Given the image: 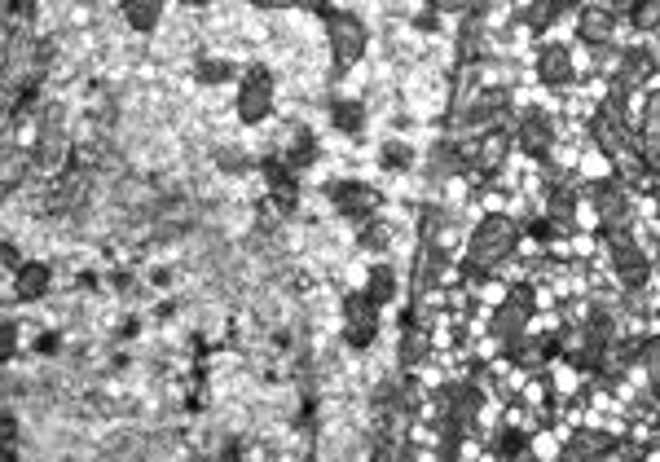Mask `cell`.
I'll use <instances>...</instances> for the list:
<instances>
[{
  "label": "cell",
  "mask_w": 660,
  "mask_h": 462,
  "mask_svg": "<svg viewBox=\"0 0 660 462\" xmlns=\"http://www.w3.org/2000/svg\"><path fill=\"white\" fill-rule=\"evenodd\" d=\"M537 75H542V84L559 88L572 80V53L564 49V44H546L542 58H537Z\"/></svg>",
  "instance_id": "cell-15"
},
{
  "label": "cell",
  "mask_w": 660,
  "mask_h": 462,
  "mask_svg": "<svg viewBox=\"0 0 660 462\" xmlns=\"http://www.w3.org/2000/svg\"><path fill=\"white\" fill-rule=\"evenodd\" d=\"M335 128L357 132L361 128V106L357 102H335Z\"/></svg>",
  "instance_id": "cell-31"
},
{
  "label": "cell",
  "mask_w": 660,
  "mask_h": 462,
  "mask_svg": "<svg viewBox=\"0 0 660 462\" xmlns=\"http://www.w3.org/2000/svg\"><path fill=\"white\" fill-rule=\"evenodd\" d=\"M14 348H18V330L14 322H5V357H14Z\"/></svg>",
  "instance_id": "cell-39"
},
{
  "label": "cell",
  "mask_w": 660,
  "mask_h": 462,
  "mask_svg": "<svg viewBox=\"0 0 660 462\" xmlns=\"http://www.w3.org/2000/svg\"><path fill=\"white\" fill-rule=\"evenodd\" d=\"M515 141H520L524 154L546 159L550 146H555V119H550L542 106H524L520 115H515Z\"/></svg>",
  "instance_id": "cell-6"
},
{
  "label": "cell",
  "mask_w": 660,
  "mask_h": 462,
  "mask_svg": "<svg viewBox=\"0 0 660 462\" xmlns=\"http://www.w3.org/2000/svg\"><path fill=\"white\" fill-rule=\"evenodd\" d=\"M383 163H388V168H405V163H410V150H405L401 141H392V146L383 150Z\"/></svg>",
  "instance_id": "cell-35"
},
{
  "label": "cell",
  "mask_w": 660,
  "mask_h": 462,
  "mask_svg": "<svg viewBox=\"0 0 660 462\" xmlns=\"http://www.w3.org/2000/svg\"><path fill=\"white\" fill-rule=\"evenodd\" d=\"M62 163H66V137H62V124H58V106H49V115H44V128H40L36 146H31V168L58 172Z\"/></svg>",
  "instance_id": "cell-10"
},
{
  "label": "cell",
  "mask_w": 660,
  "mask_h": 462,
  "mask_svg": "<svg viewBox=\"0 0 660 462\" xmlns=\"http://www.w3.org/2000/svg\"><path fill=\"white\" fill-rule=\"evenodd\" d=\"M638 154H643L647 168L660 176V132H647V128H643V137H638Z\"/></svg>",
  "instance_id": "cell-30"
},
{
  "label": "cell",
  "mask_w": 660,
  "mask_h": 462,
  "mask_svg": "<svg viewBox=\"0 0 660 462\" xmlns=\"http://www.w3.org/2000/svg\"><path fill=\"white\" fill-rule=\"evenodd\" d=\"M612 269H616V278H621L625 286H643L647 273H652V264H647V256L634 247L630 238L616 234L612 238Z\"/></svg>",
  "instance_id": "cell-12"
},
{
  "label": "cell",
  "mask_w": 660,
  "mask_h": 462,
  "mask_svg": "<svg viewBox=\"0 0 660 462\" xmlns=\"http://www.w3.org/2000/svg\"><path fill=\"white\" fill-rule=\"evenodd\" d=\"M656 36H660V27H656Z\"/></svg>",
  "instance_id": "cell-44"
},
{
  "label": "cell",
  "mask_w": 660,
  "mask_h": 462,
  "mask_svg": "<svg viewBox=\"0 0 660 462\" xmlns=\"http://www.w3.org/2000/svg\"><path fill=\"white\" fill-rule=\"evenodd\" d=\"M366 295H370L374 304H388L392 295H396V278H392V269H388V264L370 273V291H366Z\"/></svg>",
  "instance_id": "cell-27"
},
{
  "label": "cell",
  "mask_w": 660,
  "mask_h": 462,
  "mask_svg": "<svg viewBox=\"0 0 660 462\" xmlns=\"http://www.w3.org/2000/svg\"><path fill=\"white\" fill-rule=\"evenodd\" d=\"M392 242V229L383 225V220H366V229H361V247L366 251H383Z\"/></svg>",
  "instance_id": "cell-28"
},
{
  "label": "cell",
  "mask_w": 660,
  "mask_h": 462,
  "mask_svg": "<svg viewBox=\"0 0 660 462\" xmlns=\"http://www.w3.org/2000/svg\"><path fill=\"white\" fill-rule=\"evenodd\" d=\"M656 207H660V190H656Z\"/></svg>",
  "instance_id": "cell-43"
},
{
  "label": "cell",
  "mask_w": 660,
  "mask_h": 462,
  "mask_svg": "<svg viewBox=\"0 0 660 462\" xmlns=\"http://www.w3.org/2000/svg\"><path fill=\"white\" fill-rule=\"evenodd\" d=\"M528 317H533V291H528V286H520V291H511V295H506L502 308H498V313H493L489 335H493V339H506V344H511L515 335H524Z\"/></svg>",
  "instance_id": "cell-9"
},
{
  "label": "cell",
  "mask_w": 660,
  "mask_h": 462,
  "mask_svg": "<svg viewBox=\"0 0 660 462\" xmlns=\"http://www.w3.org/2000/svg\"><path fill=\"white\" fill-rule=\"evenodd\" d=\"M326 36H330V58H335L339 71H348V66L361 62V53H366V27H361V18L330 9L326 14Z\"/></svg>",
  "instance_id": "cell-4"
},
{
  "label": "cell",
  "mask_w": 660,
  "mask_h": 462,
  "mask_svg": "<svg viewBox=\"0 0 660 462\" xmlns=\"http://www.w3.org/2000/svg\"><path fill=\"white\" fill-rule=\"evenodd\" d=\"M498 449H502V454H524V449H528V436L520 432V427H506V432L498 436Z\"/></svg>",
  "instance_id": "cell-33"
},
{
  "label": "cell",
  "mask_w": 660,
  "mask_h": 462,
  "mask_svg": "<svg viewBox=\"0 0 660 462\" xmlns=\"http://www.w3.org/2000/svg\"><path fill=\"white\" fill-rule=\"evenodd\" d=\"M264 172H269V190H273V198H278V212H291L295 198H300L295 168H291V163H264Z\"/></svg>",
  "instance_id": "cell-16"
},
{
  "label": "cell",
  "mask_w": 660,
  "mask_h": 462,
  "mask_svg": "<svg viewBox=\"0 0 660 462\" xmlns=\"http://www.w3.org/2000/svg\"><path fill=\"white\" fill-rule=\"evenodd\" d=\"M630 18H634L638 31H656L660 27V0H638V9Z\"/></svg>",
  "instance_id": "cell-29"
},
{
  "label": "cell",
  "mask_w": 660,
  "mask_h": 462,
  "mask_svg": "<svg viewBox=\"0 0 660 462\" xmlns=\"http://www.w3.org/2000/svg\"><path fill=\"white\" fill-rule=\"evenodd\" d=\"M22 264H27V260L18 256V247H14V242H5V269H14V273H18Z\"/></svg>",
  "instance_id": "cell-37"
},
{
  "label": "cell",
  "mask_w": 660,
  "mask_h": 462,
  "mask_svg": "<svg viewBox=\"0 0 660 462\" xmlns=\"http://www.w3.org/2000/svg\"><path fill=\"white\" fill-rule=\"evenodd\" d=\"M273 110V75L269 66H247L238 84V119L242 124H260Z\"/></svg>",
  "instance_id": "cell-5"
},
{
  "label": "cell",
  "mask_w": 660,
  "mask_h": 462,
  "mask_svg": "<svg viewBox=\"0 0 660 462\" xmlns=\"http://www.w3.org/2000/svg\"><path fill=\"white\" fill-rule=\"evenodd\" d=\"M643 128H647V132H660V93L647 97V106H643Z\"/></svg>",
  "instance_id": "cell-34"
},
{
  "label": "cell",
  "mask_w": 660,
  "mask_h": 462,
  "mask_svg": "<svg viewBox=\"0 0 660 462\" xmlns=\"http://www.w3.org/2000/svg\"><path fill=\"white\" fill-rule=\"evenodd\" d=\"M256 9H300V0H247Z\"/></svg>",
  "instance_id": "cell-36"
},
{
  "label": "cell",
  "mask_w": 660,
  "mask_h": 462,
  "mask_svg": "<svg viewBox=\"0 0 660 462\" xmlns=\"http://www.w3.org/2000/svg\"><path fill=\"white\" fill-rule=\"evenodd\" d=\"M590 203H594V216H599V225H603V234H608V238H616V234H625V229H630L634 203H630V194H625V181H616V176L594 181Z\"/></svg>",
  "instance_id": "cell-2"
},
{
  "label": "cell",
  "mask_w": 660,
  "mask_h": 462,
  "mask_svg": "<svg viewBox=\"0 0 660 462\" xmlns=\"http://www.w3.org/2000/svg\"><path fill=\"white\" fill-rule=\"evenodd\" d=\"M313 159H317V137H313V132H295L291 150H286V163H291L295 172H304Z\"/></svg>",
  "instance_id": "cell-25"
},
{
  "label": "cell",
  "mask_w": 660,
  "mask_h": 462,
  "mask_svg": "<svg viewBox=\"0 0 660 462\" xmlns=\"http://www.w3.org/2000/svg\"><path fill=\"white\" fill-rule=\"evenodd\" d=\"M14 436H18V423H14V418H9V414H5V440H9V445H14Z\"/></svg>",
  "instance_id": "cell-41"
},
{
  "label": "cell",
  "mask_w": 660,
  "mask_h": 462,
  "mask_svg": "<svg viewBox=\"0 0 660 462\" xmlns=\"http://www.w3.org/2000/svg\"><path fill=\"white\" fill-rule=\"evenodd\" d=\"M625 93H630V88L612 84V97L599 110H594V119H590V137H594V146H599L603 154H621L625 146H634V141H630V124H625V110H621V97Z\"/></svg>",
  "instance_id": "cell-3"
},
{
  "label": "cell",
  "mask_w": 660,
  "mask_h": 462,
  "mask_svg": "<svg viewBox=\"0 0 660 462\" xmlns=\"http://www.w3.org/2000/svg\"><path fill=\"white\" fill-rule=\"evenodd\" d=\"M546 212H550V225H555V229H577V194H572L568 185L550 190Z\"/></svg>",
  "instance_id": "cell-21"
},
{
  "label": "cell",
  "mask_w": 660,
  "mask_h": 462,
  "mask_svg": "<svg viewBox=\"0 0 660 462\" xmlns=\"http://www.w3.org/2000/svg\"><path fill=\"white\" fill-rule=\"evenodd\" d=\"M49 264H40V260H27L22 269L14 273V291H18V300H40L44 291H49Z\"/></svg>",
  "instance_id": "cell-17"
},
{
  "label": "cell",
  "mask_w": 660,
  "mask_h": 462,
  "mask_svg": "<svg viewBox=\"0 0 660 462\" xmlns=\"http://www.w3.org/2000/svg\"><path fill=\"white\" fill-rule=\"evenodd\" d=\"M616 449V436L608 432H577L564 445V458H599V454H612Z\"/></svg>",
  "instance_id": "cell-19"
},
{
  "label": "cell",
  "mask_w": 660,
  "mask_h": 462,
  "mask_svg": "<svg viewBox=\"0 0 660 462\" xmlns=\"http://www.w3.org/2000/svg\"><path fill=\"white\" fill-rule=\"evenodd\" d=\"M643 366L652 374V388L660 392V339H647L643 344Z\"/></svg>",
  "instance_id": "cell-32"
},
{
  "label": "cell",
  "mask_w": 660,
  "mask_h": 462,
  "mask_svg": "<svg viewBox=\"0 0 660 462\" xmlns=\"http://www.w3.org/2000/svg\"><path fill=\"white\" fill-rule=\"evenodd\" d=\"M638 0H612V14H634Z\"/></svg>",
  "instance_id": "cell-40"
},
{
  "label": "cell",
  "mask_w": 660,
  "mask_h": 462,
  "mask_svg": "<svg viewBox=\"0 0 660 462\" xmlns=\"http://www.w3.org/2000/svg\"><path fill=\"white\" fill-rule=\"evenodd\" d=\"M440 410L449 414V423H458V432H471V423L480 414V392L471 383H454V388L440 392Z\"/></svg>",
  "instance_id": "cell-13"
},
{
  "label": "cell",
  "mask_w": 660,
  "mask_h": 462,
  "mask_svg": "<svg viewBox=\"0 0 660 462\" xmlns=\"http://www.w3.org/2000/svg\"><path fill=\"white\" fill-rule=\"evenodd\" d=\"M515 242H520V229H515V220L511 216H484L480 225H476V234H471V260L467 264H476V269H498V264L515 251Z\"/></svg>",
  "instance_id": "cell-1"
},
{
  "label": "cell",
  "mask_w": 660,
  "mask_h": 462,
  "mask_svg": "<svg viewBox=\"0 0 660 462\" xmlns=\"http://www.w3.org/2000/svg\"><path fill=\"white\" fill-rule=\"evenodd\" d=\"M564 5L568 0H528V9H524V22L533 31H546L550 22H555L559 14H564Z\"/></svg>",
  "instance_id": "cell-24"
},
{
  "label": "cell",
  "mask_w": 660,
  "mask_h": 462,
  "mask_svg": "<svg viewBox=\"0 0 660 462\" xmlns=\"http://www.w3.org/2000/svg\"><path fill=\"white\" fill-rule=\"evenodd\" d=\"M506 106H511V97H506L502 88H489V93H480L476 102H471L467 119H476V124H493V119H498Z\"/></svg>",
  "instance_id": "cell-23"
},
{
  "label": "cell",
  "mask_w": 660,
  "mask_h": 462,
  "mask_svg": "<svg viewBox=\"0 0 660 462\" xmlns=\"http://www.w3.org/2000/svg\"><path fill=\"white\" fill-rule=\"evenodd\" d=\"M656 75V58L647 49H630L621 58V75H616V84L621 88H638V84H647Z\"/></svg>",
  "instance_id": "cell-18"
},
{
  "label": "cell",
  "mask_w": 660,
  "mask_h": 462,
  "mask_svg": "<svg viewBox=\"0 0 660 462\" xmlns=\"http://www.w3.org/2000/svg\"><path fill=\"white\" fill-rule=\"evenodd\" d=\"M612 31H616V14L612 9H603V5H586L581 9V18H577V36L594 44V49H603V44L612 40Z\"/></svg>",
  "instance_id": "cell-14"
},
{
  "label": "cell",
  "mask_w": 660,
  "mask_h": 462,
  "mask_svg": "<svg viewBox=\"0 0 660 462\" xmlns=\"http://www.w3.org/2000/svg\"><path fill=\"white\" fill-rule=\"evenodd\" d=\"M427 352H432V335H427V326H414L410 317V326L401 330V361L405 366H423Z\"/></svg>",
  "instance_id": "cell-20"
},
{
  "label": "cell",
  "mask_w": 660,
  "mask_h": 462,
  "mask_svg": "<svg viewBox=\"0 0 660 462\" xmlns=\"http://www.w3.org/2000/svg\"><path fill=\"white\" fill-rule=\"evenodd\" d=\"M330 203H335L348 220L366 225V220H374V212H379V190H370L366 181H335L330 185Z\"/></svg>",
  "instance_id": "cell-8"
},
{
  "label": "cell",
  "mask_w": 660,
  "mask_h": 462,
  "mask_svg": "<svg viewBox=\"0 0 660 462\" xmlns=\"http://www.w3.org/2000/svg\"><path fill=\"white\" fill-rule=\"evenodd\" d=\"M185 5H194V9H203V5H212V0H185Z\"/></svg>",
  "instance_id": "cell-42"
},
{
  "label": "cell",
  "mask_w": 660,
  "mask_h": 462,
  "mask_svg": "<svg viewBox=\"0 0 660 462\" xmlns=\"http://www.w3.org/2000/svg\"><path fill=\"white\" fill-rule=\"evenodd\" d=\"M427 5L440 9V14H454V9H462V5H467V0H427Z\"/></svg>",
  "instance_id": "cell-38"
},
{
  "label": "cell",
  "mask_w": 660,
  "mask_h": 462,
  "mask_svg": "<svg viewBox=\"0 0 660 462\" xmlns=\"http://www.w3.org/2000/svg\"><path fill=\"white\" fill-rule=\"evenodd\" d=\"M379 335V304L370 295H348L344 300V339L352 348H370Z\"/></svg>",
  "instance_id": "cell-7"
},
{
  "label": "cell",
  "mask_w": 660,
  "mask_h": 462,
  "mask_svg": "<svg viewBox=\"0 0 660 462\" xmlns=\"http://www.w3.org/2000/svg\"><path fill=\"white\" fill-rule=\"evenodd\" d=\"M506 154H511V141H506L502 132H489V137L462 146V163H467L471 172H480V176H493V172H502Z\"/></svg>",
  "instance_id": "cell-11"
},
{
  "label": "cell",
  "mask_w": 660,
  "mask_h": 462,
  "mask_svg": "<svg viewBox=\"0 0 660 462\" xmlns=\"http://www.w3.org/2000/svg\"><path fill=\"white\" fill-rule=\"evenodd\" d=\"M234 75H238V66L225 62V58H203L198 62V80L203 84H225V80H234Z\"/></svg>",
  "instance_id": "cell-26"
},
{
  "label": "cell",
  "mask_w": 660,
  "mask_h": 462,
  "mask_svg": "<svg viewBox=\"0 0 660 462\" xmlns=\"http://www.w3.org/2000/svg\"><path fill=\"white\" fill-rule=\"evenodd\" d=\"M124 18L132 31H154L163 18V0H124Z\"/></svg>",
  "instance_id": "cell-22"
}]
</instances>
